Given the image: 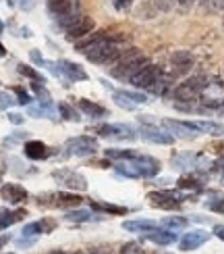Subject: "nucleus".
Listing matches in <instances>:
<instances>
[{
    "label": "nucleus",
    "mask_w": 224,
    "mask_h": 254,
    "mask_svg": "<svg viewBox=\"0 0 224 254\" xmlns=\"http://www.w3.org/2000/svg\"><path fill=\"white\" fill-rule=\"evenodd\" d=\"M56 65H58L62 77H65L67 81H88V79H90V75L85 73V69H83L81 65H77V63L69 61V59L56 61Z\"/></svg>",
    "instance_id": "nucleus-18"
},
{
    "label": "nucleus",
    "mask_w": 224,
    "mask_h": 254,
    "mask_svg": "<svg viewBox=\"0 0 224 254\" xmlns=\"http://www.w3.org/2000/svg\"><path fill=\"white\" fill-rule=\"evenodd\" d=\"M179 190H193V192H199L201 188H204V184H201V179L195 177V175H183L177 182Z\"/></svg>",
    "instance_id": "nucleus-29"
},
{
    "label": "nucleus",
    "mask_w": 224,
    "mask_h": 254,
    "mask_svg": "<svg viewBox=\"0 0 224 254\" xmlns=\"http://www.w3.org/2000/svg\"><path fill=\"white\" fill-rule=\"evenodd\" d=\"M52 177H54V182L65 188L67 192H85L88 190V179H85L83 173L75 171V169H69V167H60V169H54L52 171Z\"/></svg>",
    "instance_id": "nucleus-8"
},
{
    "label": "nucleus",
    "mask_w": 224,
    "mask_h": 254,
    "mask_svg": "<svg viewBox=\"0 0 224 254\" xmlns=\"http://www.w3.org/2000/svg\"><path fill=\"white\" fill-rule=\"evenodd\" d=\"M15 102H17V100L10 96L8 92H0V109H2V111H6L8 107H13Z\"/></svg>",
    "instance_id": "nucleus-39"
},
{
    "label": "nucleus",
    "mask_w": 224,
    "mask_h": 254,
    "mask_svg": "<svg viewBox=\"0 0 224 254\" xmlns=\"http://www.w3.org/2000/svg\"><path fill=\"white\" fill-rule=\"evenodd\" d=\"M162 127H166L168 133H173V137H183V140H193L199 135L197 127L193 121H177V119H164Z\"/></svg>",
    "instance_id": "nucleus-13"
},
{
    "label": "nucleus",
    "mask_w": 224,
    "mask_h": 254,
    "mask_svg": "<svg viewBox=\"0 0 224 254\" xmlns=\"http://www.w3.org/2000/svg\"><path fill=\"white\" fill-rule=\"evenodd\" d=\"M23 154L29 158V161H46V158H50L54 154V150L40 140H27L23 144Z\"/></svg>",
    "instance_id": "nucleus-19"
},
{
    "label": "nucleus",
    "mask_w": 224,
    "mask_h": 254,
    "mask_svg": "<svg viewBox=\"0 0 224 254\" xmlns=\"http://www.w3.org/2000/svg\"><path fill=\"white\" fill-rule=\"evenodd\" d=\"M123 92H125V96L129 98L131 102H135V104H145L147 102V96L141 94V92H129V90H123Z\"/></svg>",
    "instance_id": "nucleus-38"
},
{
    "label": "nucleus",
    "mask_w": 224,
    "mask_h": 254,
    "mask_svg": "<svg viewBox=\"0 0 224 254\" xmlns=\"http://www.w3.org/2000/svg\"><path fill=\"white\" fill-rule=\"evenodd\" d=\"M173 79H175L173 73H164V71H162L147 92L154 94V96H166V94L170 92V88H173Z\"/></svg>",
    "instance_id": "nucleus-23"
},
{
    "label": "nucleus",
    "mask_w": 224,
    "mask_h": 254,
    "mask_svg": "<svg viewBox=\"0 0 224 254\" xmlns=\"http://www.w3.org/2000/svg\"><path fill=\"white\" fill-rule=\"evenodd\" d=\"M54 229H56V221H52V219H40V221H31V223H27L21 234L27 236V238H38L42 234H52Z\"/></svg>",
    "instance_id": "nucleus-20"
},
{
    "label": "nucleus",
    "mask_w": 224,
    "mask_h": 254,
    "mask_svg": "<svg viewBox=\"0 0 224 254\" xmlns=\"http://www.w3.org/2000/svg\"><path fill=\"white\" fill-rule=\"evenodd\" d=\"M93 29H95V21H93L91 17H88V15H81L73 25H69V27L65 29V31H67L65 38H67L69 42H79V40H83L85 36H90Z\"/></svg>",
    "instance_id": "nucleus-14"
},
{
    "label": "nucleus",
    "mask_w": 224,
    "mask_h": 254,
    "mask_svg": "<svg viewBox=\"0 0 224 254\" xmlns=\"http://www.w3.org/2000/svg\"><path fill=\"white\" fill-rule=\"evenodd\" d=\"M131 4H133V0H112V6L116 8V10H129L131 8Z\"/></svg>",
    "instance_id": "nucleus-43"
},
{
    "label": "nucleus",
    "mask_w": 224,
    "mask_h": 254,
    "mask_svg": "<svg viewBox=\"0 0 224 254\" xmlns=\"http://www.w3.org/2000/svg\"><path fill=\"white\" fill-rule=\"evenodd\" d=\"M67 221H71V223H90V221H93V213L91 210H85V208H71L67 210V215H65Z\"/></svg>",
    "instance_id": "nucleus-25"
},
{
    "label": "nucleus",
    "mask_w": 224,
    "mask_h": 254,
    "mask_svg": "<svg viewBox=\"0 0 224 254\" xmlns=\"http://www.w3.org/2000/svg\"><path fill=\"white\" fill-rule=\"evenodd\" d=\"M100 148H98V140L91 135H77V137H71L67 140V144L62 146V158H85V156H91L95 154Z\"/></svg>",
    "instance_id": "nucleus-6"
},
{
    "label": "nucleus",
    "mask_w": 224,
    "mask_h": 254,
    "mask_svg": "<svg viewBox=\"0 0 224 254\" xmlns=\"http://www.w3.org/2000/svg\"><path fill=\"white\" fill-rule=\"evenodd\" d=\"M50 254H69V252H65V250H52Z\"/></svg>",
    "instance_id": "nucleus-51"
},
{
    "label": "nucleus",
    "mask_w": 224,
    "mask_h": 254,
    "mask_svg": "<svg viewBox=\"0 0 224 254\" xmlns=\"http://www.w3.org/2000/svg\"><path fill=\"white\" fill-rule=\"evenodd\" d=\"M75 104H77V109L88 115V117H93V119H102V117H108V109H104L102 104L93 102V100H88V98H77L75 100Z\"/></svg>",
    "instance_id": "nucleus-22"
},
{
    "label": "nucleus",
    "mask_w": 224,
    "mask_h": 254,
    "mask_svg": "<svg viewBox=\"0 0 224 254\" xmlns=\"http://www.w3.org/2000/svg\"><path fill=\"white\" fill-rule=\"evenodd\" d=\"M17 71H19L23 77H29L31 81H42V83H44V75H42V73H38V71H36L34 67H31V65H25V63H19V65H17Z\"/></svg>",
    "instance_id": "nucleus-31"
},
{
    "label": "nucleus",
    "mask_w": 224,
    "mask_h": 254,
    "mask_svg": "<svg viewBox=\"0 0 224 254\" xmlns=\"http://www.w3.org/2000/svg\"><path fill=\"white\" fill-rule=\"evenodd\" d=\"M93 131L102 137H112V140H123V142H131L137 137V131L127 123H102L93 127Z\"/></svg>",
    "instance_id": "nucleus-10"
},
{
    "label": "nucleus",
    "mask_w": 224,
    "mask_h": 254,
    "mask_svg": "<svg viewBox=\"0 0 224 254\" xmlns=\"http://www.w3.org/2000/svg\"><path fill=\"white\" fill-rule=\"evenodd\" d=\"M2 29H4V23H2V21H0V34H2Z\"/></svg>",
    "instance_id": "nucleus-54"
},
{
    "label": "nucleus",
    "mask_w": 224,
    "mask_h": 254,
    "mask_svg": "<svg viewBox=\"0 0 224 254\" xmlns=\"http://www.w3.org/2000/svg\"><path fill=\"white\" fill-rule=\"evenodd\" d=\"M197 2H199V4H204V6H208V2H210V0H197Z\"/></svg>",
    "instance_id": "nucleus-52"
},
{
    "label": "nucleus",
    "mask_w": 224,
    "mask_h": 254,
    "mask_svg": "<svg viewBox=\"0 0 224 254\" xmlns=\"http://www.w3.org/2000/svg\"><path fill=\"white\" fill-rule=\"evenodd\" d=\"M199 133H208V135H222L224 133V125L216 121H193Z\"/></svg>",
    "instance_id": "nucleus-27"
},
{
    "label": "nucleus",
    "mask_w": 224,
    "mask_h": 254,
    "mask_svg": "<svg viewBox=\"0 0 224 254\" xmlns=\"http://www.w3.org/2000/svg\"><path fill=\"white\" fill-rule=\"evenodd\" d=\"M8 4L10 6H19L21 10H31L34 8V0H8Z\"/></svg>",
    "instance_id": "nucleus-41"
},
{
    "label": "nucleus",
    "mask_w": 224,
    "mask_h": 254,
    "mask_svg": "<svg viewBox=\"0 0 224 254\" xmlns=\"http://www.w3.org/2000/svg\"><path fill=\"white\" fill-rule=\"evenodd\" d=\"M195 65V59L189 50H175L170 55V71H173L175 77H183L187 73L193 69Z\"/></svg>",
    "instance_id": "nucleus-12"
},
{
    "label": "nucleus",
    "mask_w": 224,
    "mask_h": 254,
    "mask_svg": "<svg viewBox=\"0 0 224 254\" xmlns=\"http://www.w3.org/2000/svg\"><path fill=\"white\" fill-rule=\"evenodd\" d=\"M147 200L154 208H160V210H180V202L187 200V194L170 192V190H158V192H149Z\"/></svg>",
    "instance_id": "nucleus-9"
},
{
    "label": "nucleus",
    "mask_w": 224,
    "mask_h": 254,
    "mask_svg": "<svg viewBox=\"0 0 224 254\" xmlns=\"http://www.w3.org/2000/svg\"><path fill=\"white\" fill-rule=\"evenodd\" d=\"M179 0H154V6L158 10H162V13H168V10H173L177 6Z\"/></svg>",
    "instance_id": "nucleus-37"
},
{
    "label": "nucleus",
    "mask_w": 224,
    "mask_h": 254,
    "mask_svg": "<svg viewBox=\"0 0 224 254\" xmlns=\"http://www.w3.org/2000/svg\"><path fill=\"white\" fill-rule=\"evenodd\" d=\"M58 111H60V115H62V119H69V121H79V119H81L79 113L75 111L71 104H67V102H60V104H58Z\"/></svg>",
    "instance_id": "nucleus-34"
},
{
    "label": "nucleus",
    "mask_w": 224,
    "mask_h": 254,
    "mask_svg": "<svg viewBox=\"0 0 224 254\" xmlns=\"http://www.w3.org/2000/svg\"><path fill=\"white\" fill-rule=\"evenodd\" d=\"M0 198H2L6 204L19 206V204L27 202L29 194L21 184H2V188H0Z\"/></svg>",
    "instance_id": "nucleus-16"
},
{
    "label": "nucleus",
    "mask_w": 224,
    "mask_h": 254,
    "mask_svg": "<svg viewBox=\"0 0 224 254\" xmlns=\"http://www.w3.org/2000/svg\"><path fill=\"white\" fill-rule=\"evenodd\" d=\"M222 27H224V19H222Z\"/></svg>",
    "instance_id": "nucleus-55"
},
{
    "label": "nucleus",
    "mask_w": 224,
    "mask_h": 254,
    "mask_svg": "<svg viewBox=\"0 0 224 254\" xmlns=\"http://www.w3.org/2000/svg\"><path fill=\"white\" fill-rule=\"evenodd\" d=\"M91 208L93 210H100V213H106V215H127V213H129V208H127V206L100 202V200H91Z\"/></svg>",
    "instance_id": "nucleus-26"
},
{
    "label": "nucleus",
    "mask_w": 224,
    "mask_h": 254,
    "mask_svg": "<svg viewBox=\"0 0 224 254\" xmlns=\"http://www.w3.org/2000/svg\"><path fill=\"white\" fill-rule=\"evenodd\" d=\"M212 234H214L218 240L224 242V225H214V229H212Z\"/></svg>",
    "instance_id": "nucleus-47"
},
{
    "label": "nucleus",
    "mask_w": 224,
    "mask_h": 254,
    "mask_svg": "<svg viewBox=\"0 0 224 254\" xmlns=\"http://www.w3.org/2000/svg\"><path fill=\"white\" fill-rule=\"evenodd\" d=\"M29 57H31V61H34V63H36V65H40V67H44V59H42V55H40V52H38V50H31V52H29Z\"/></svg>",
    "instance_id": "nucleus-45"
},
{
    "label": "nucleus",
    "mask_w": 224,
    "mask_h": 254,
    "mask_svg": "<svg viewBox=\"0 0 224 254\" xmlns=\"http://www.w3.org/2000/svg\"><path fill=\"white\" fill-rule=\"evenodd\" d=\"M25 137H27V133H25V131H15V135H8V137H6L4 144H8V146H10V144L15 146V144H21V142L25 144Z\"/></svg>",
    "instance_id": "nucleus-40"
},
{
    "label": "nucleus",
    "mask_w": 224,
    "mask_h": 254,
    "mask_svg": "<svg viewBox=\"0 0 224 254\" xmlns=\"http://www.w3.org/2000/svg\"><path fill=\"white\" fill-rule=\"evenodd\" d=\"M208 208L212 210V213L224 215V198H220V200H212V202H208Z\"/></svg>",
    "instance_id": "nucleus-42"
},
{
    "label": "nucleus",
    "mask_w": 224,
    "mask_h": 254,
    "mask_svg": "<svg viewBox=\"0 0 224 254\" xmlns=\"http://www.w3.org/2000/svg\"><path fill=\"white\" fill-rule=\"evenodd\" d=\"M208 10H212V13L224 10V0H210V2H208Z\"/></svg>",
    "instance_id": "nucleus-44"
},
{
    "label": "nucleus",
    "mask_w": 224,
    "mask_h": 254,
    "mask_svg": "<svg viewBox=\"0 0 224 254\" xmlns=\"http://www.w3.org/2000/svg\"><path fill=\"white\" fill-rule=\"evenodd\" d=\"M114 169L119 175L129 177V179H149V177H156L160 173L162 165H160V161L154 156L137 154L135 158H131V161H121Z\"/></svg>",
    "instance_id": "nucleus-3"
},
{
    "label": "nucleus",
    "mask_w": 224,
    "mask_h": 254,
    "mask_svg": "<svg viewBox=\"0 0 224 254\" xmlns=\"http://www.w3.org/2000/svg\"><path fill=\"white\" fill-rule=\"evenodd\" d=\"M112 98H114V102H116V104H119V107H121V109H125V111H135V109H137V104H135V102H131L129 98H127L123 90H114V94H112Z\"/></svg>",
    "instance_id": "nucleus-33"
},
{
    "label": "nucleus",
    "mask_w": 224,
    "mask_h": 254,
    "mask_svg": "<svg viewBox=\"0 0 224 254\" xmlns=\"http://www.w3.org/2000/svg\"><path fill=\"white\" fill-rule=\"evenodd\" d=\"M119 254H145V250L139 242H127V244L121 246Z\"/></svg>",
    "instance_id": "nucleus-35"
},
{
    "label": "nucleus",
    "mask_w": 224,
    "mask_h": 254,
    "mask_svg": "<svg viewBox=\"0 0 224 254\" xmlns=\"http://www.w3.org/2000/svg\"><path fill=\"white\" fill-rule=\"evenodd\" d=\"M31 90L36 92L38 102L42 104V107H50L52 109V96H50V92L44 86H42V81H34V83H31Z\"/></svg>",
    "instance_id": "nucleus-30"
},
{
    "label": "nucleus",
    "mask_w": 224,
    "mask_h": 254,
    "mask_svg": "<svg viewBox=\"0 0 224 254\" xmlns=\"http://www.w3.org/2000/svg\"><path fill=\"white\" fill-rule=\"evenodd\" d=\"M13 92H15V96H17V102H19V104H23V107H29L31 100H34V98L29 96V92H27L25 88H21V86H15Z\"/></svg>",
    "instance_id": "nucleus-36"
},
{
    "label": "nucleus",
    "mask_w": 224,
    "mask_h": 254,
    "mask_svg": "<svg viewBox=\"0 0 224 254\" xmlns=\"http://www.w3.org/2000/svg\"><path fill=\"white\" fill-rule=\"evenodd\" d=\"M187 225H189V221H187L185 217H166V219L162 221V227L173 229V231H177V229H185Z\"/></svg>",
    "instance_id": "nucleus-32"
},
{
    "label": "nucleus",
    "mask_w": 224,
    "mask_h": 254,
    "mask_svg": "<svg viewBox=\"0 0 224 254\" xmlns=\"http://www.w3.org/2000/svg\"><path fill=\"white\" fill-rule=\"evenodd\" d=\"M8 242H10V236L8 234H4V236H0V250H2L6 244H8Z\"/></svg>",
    "instance_id": "nucleus-49"
},
{
    "label": "nucleus",
    "mask_w": 224,
    "mask_h": 254,
    "mask_svg": "<svg viewBox=\"0 0 224 254\" xmlns=\"http://www.w3.org/2000/svg\"><path fill=\"white\" fill-rule=\"evenodd\" d=\"M50 15L56 19L58 27H69L81 17V4L77 0H48Z\"/></svg>",
    "instance_id": "nucleus-4"
},
{
    "label": "nucleus",
    "mask_w": 224,
    "mask_h": 254,
    "mask_svg": "<svg viewBox=\"0 0 224 254\" xmlns=\"http://www.w3.org/2000/svg\"><path fill=\"white\" fill-rule=\"evenodd\" d=\"M208 75H193L185 79L183 83H179V86L173 90V98L177 100V104L180 102H195L201 92H204V88L208 86Z\"/></svg>",
    "instance_id": "nucleus-5"
},
{
    "label": "nucleus",
    "mask_w": 224,
    "mask_h": 254,
    "mask_svg": "<svg viewBox=\"0 0 224 254\" xmlns=\"http://www.w3.org/2000/svg\"><path fill=\"white\" fill-rule=\"evenodd\" d=\"M127 48L129 40L123 34H110V31H95L77 42V52L95 65H112Z\"/></svg>",
    "instance_id": "nucleus-1"
},
{
    "label": "nucleus",
    "mask_w": 224,
    "mask_h": 254,
    "mask_svg": "<svg viewBox=\"0 0 224 254\" xmlns=\"http://www.w3.org/2000/svg\"><path fill=\"white\" fill-rule=\"evenodd\" d=\"M73 254H91V252H83V250H77V252H73Z\"/></svg>",
    "instance_id": "nucleus-53"
},
{
    "label": "nucleus",
    "mask_w": 224,
    "mask_h": 254,
    "mask_svg": "<svg viewBox=\"0 0 224 254\" xmlns=\"http://www.w3.org/2000/svg\"><path fill=\"white\" fill-rule=\"evenodd\" d=\"M147 63H149V59L145 57V52L141 48L129 46L108 67V73H110V77L119 79V81H131V77L135 75L137 71H141Z\"/></svg>",
    "instance_id": "nucleus-2"
},
{
    "label": "nucleus",
    "mask_w": 224,
    "mask_h": 254,
    "mask_svg": "<svg viewBox=\"0 0 224 254\" xmlns=\"http://www.w3.org/2000/svg\"><path fill=\"white\" fill-rule=\"evenodd\" d=\"M143 238L149 240V242H154L156 246H170V244H175L177 242V234L173 229H166V227H156L152 231H145Z\"/></svg>",
    "instance_id": "nucleus-21"
},
{
    "label": "nucleus",
    "mask_w": 224,
    "mask_h": 254,
    "mask_svg": "<svg viewBox=\"0 0 224 254\" xmlns=\"http://www.w3.org/2000/svg\"><path fill=\"white\" fill-rule=\"evenodd\" d=\"M81 202H83V198L77 192H46L38 196V204L46 208L71 210V208H77Z\"/></svg>",
    "instance_id": "nucleus-7"
},
{
    "label": "nucleus",
    "mask_w": 224,
    "mask_h": 254,
    "mask_svg": "<svg viewBox=\"0 0 224 254\" xmlns=\"http://www.w3.org/2000/svg\"><path fill=\"white\" fill-rule=\"evenodd\" d=\"M106 158H110V161H131V158H135L139 152H135V150H123V148H108V150L104 152Z\"/></svg>",
    "instance_id": "nucleus-28"
},
{
    "label": "nucleus",
    "mask_w": 224,
    "mask_h": 254,
    "mask_svg": "<svg viewBox=\"0 0 224 254\" xmlns=\"http://www.w3.org/2000/svg\"><path fill=\"white\" fill-rule=\"evenodd\" d=\"M158 223L156 221H149V219H135V221H125L123 229L131 231V234H145V231H152L156 229Z\"/></svg>",
    "instance_id": "nucleus-24"
},
{
    "label": "nucleus",
    "mask_w": 224,
    "mask_h": 254,
    "mask_svg": "<svg viewBox=\"0 0 224 254\" xmlns=\"http://www.w3.org/2000/svg\"><path fill=\"white\" fill-rule=\"evenodd\" d=\"M210 236L212 234H208L206 229H191V231H187V234H183V238L179 240V248L183 252L197 250L199 246H204L210 240Z\"/></svg>",
    "instance_id": "nucleus-17"
},
{
    "label": "nucleus",
    "mask_w": 224,
    "mask_h": 254,
    "mask_svg": "<svg viewBox=\"0 0 224 254\" xmlns=\"http://www.w3.org/2000/svg\"><path fill=\"white\" fill-rule=\"evenodd\" d=\"M162 73V67L160 65H154V63H147V65L141 69V71H137L135 75L131 77V86L133 88H137V90H149L152 88V83L158 79V75Z\"/></svg>",
    "instance_id": "nucleus-11"
},
{
    "label": "nucleus",
    "mask_w": 224,
    "mask_h": 254,
    "mask_svg": "<svg viewBox=\"0 0 224 254\" xmlns=\"http://www.w3.org/2000/svg\"><path fill=\"white\" fill-rule=\"evenodd\" d=\"M8 121L15 123V125H21L25 119H23V115H19V113H8Z\"/></svg>",
    "instance_id": "nucleus-46"
},
{
    "label": "nucleus",
    "mask_w": 224,
    "mask_h": 254,
    "mask_svg": "<svg viewBox=\"0 0 224 254\" xmlns=\"http://www.w3.org/2000/svg\"><path fill=\"white\" fill-rule=\"evenodd\" d=\"M0 57H6V46L0 42Z\"/></svg>",
    "instance_id": "nucleus-50"
},
{
    "label": "nucleus",
    "mask_w": 224,
    "mask_h": 254,
    "mask_svg": "<svg viewBox=\"0 0 224 254\" xmlns=\"http://www.w3.org/2000/svg\"><path fill=\"white\" fill-rule=\"evenodd\" d=\"M139 133H141V137L145 142H152V144H160V146H170L175 142V137L170 135V133H166V131H162L160 127H156L154 123H145L143 119H141V127H139Z\"/></svg>",
    "instance_id": "nucleus-15"
},
{
    "label": "nucleus",
    "mask_w": 224,
    "mask_h": 254,
    "mask_svg": "<svg viewBox=\"0 0 224 254\" xmlns=\"http://www.w3.org/2000/svg\"><path fill=\"white\" fill-rule=\"evenodd\" d=\"M195 2H197V0H179V2H177V4H179L180 8H185V10H189V8H191V6H193Z\"/></svg>",
    "instance_id": "nucleus-48"
}]
</instances>
